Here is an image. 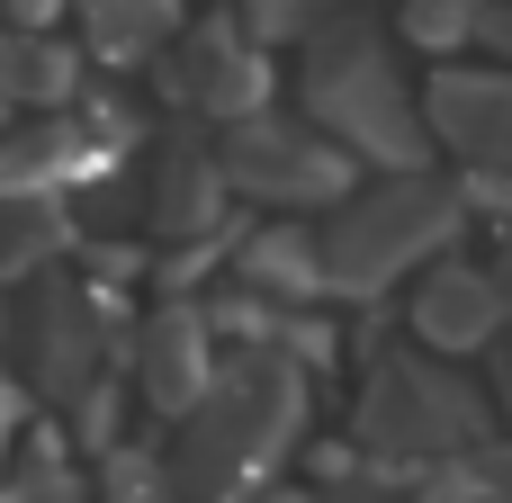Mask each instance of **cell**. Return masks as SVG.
I'll return each instance as SVG.
<instances>
[{
  "mask_svg": "<svg viewBox=\"0 0 512 503\" xmlns=\"http://www.w3.org/2000/svg\"><path fill=\"white\" fill-rule=\"evenodd\" d=\"M306 108L333 126V144H351V153H378V162H396V171H414L423 162V117H414V99H405V81H396V63H387V45L369 36V27H324L315 36V54H306Z\"/></svg>",
  "mask_w": 512,
  "mask_h": 503,
  "instance_id": "obj_1",
  "label": "cell"
},
{
  "mask_svg": "<svg viewBox=\"0 0 512 503\" xmlns=\"http://www.w3.org/2000/svg\"><path fill=\"white\" fill-rule=\"evenodd\" d=\"M450 225H459V198L441 180H423V171H396L387 189H369V198H351L333 216V234H324V288H387L405 261L441 252Z\"/></svg>",
  "mask_w": 512,
  "mask_h": 503,
  "instance_id": "obj_2",
  "label": "cell"
},
{
  "mask_svg": "<svg viewBox=\"0 0 512 503\" xmlns=\"http://www.w3.org/2000/svg\"><path fill=\"white\" fill-rule=\"evenodd\" d=\"M297 423V378L288 369H234L225 387L198 396V486H234L270 459V441H288Z\"/></svg>",
  "mask_w": 512,
  "mask_h": 503,
  "instance_id": "obj_3",
  "label": "cell"
},
{
  "mask_svg": "<svg viewBox=\"0 0 512 503\" xmlns=\"http://www.w3.org/2000/svg\"><path fill=\"white\" fill-rule=\"evenodd\" d=\"M360 432H369V450H387V459H441V450H486L477 441V405L450 387V378H432V369H378V387H369V405H360Z\"/></svg>",
  "mask_w": 512,
  "mask_h": 503,
  "instance_id": "obj_4",
  "label": "cell"
},
{
  "mask_svg": "<svg viewBox=\"0 0 512 503\" xmlns=\"http://www.w3.org/2000/svg\"><path fill=\"white\" fill-rule=\"evenodd\" d=\"M423 126L459 153V171L477 180V198L512 207V72H441Z\"/></svg>",
  "mask_w": 512,
  "mask_h": 503,
  "instance_id": "obj_5",
  "label": "cell"
},
{
  "mask_svg": "<svg viewBox=\"0 0 512 503\" xmlns=\"http://www.w3.org/2000/svg\"><path fill=\"white\" fill-rule=\"evenodd\" d=\"M225 180L261 189V198H333L351 180L342 144L324 135H297V126H270V117H243L234 144H225Z\"/></svg>",
  "mask_w": 512,
  "mask_h": 503,
  "instance_id": "obj_6",
  "label": "cell"
},
{
  "mask_svg": "<svg viewBox=\"0 0 512 503\" xmlns=\"http://www.w3.org/2000/svg\"><path fill=\"white\" fill-rule=\"evenodd\" d=\"M495 324H504V297H495V279L468 270V261H441V270L414 288V333H423L432 351H477V342H495Z\"/></svg>",
  "mask_w": 512,
  "mask_h": 503,
  "instance_id": "obj_7",
  "label": "cell"
},
{
  "mask_svg": "<svg viewBox=\"0 0 512 503\" xmlns=\"http://www.w3.org/2000/svg\"><path fill=\"white\" fill-rule=\"evenodd\" d=\"M180 90L198 99V108H234V117H252L261 108V54H252V36L243 27H198L189 45H180Z\"/></svg>",
  "mask_w": 512,
  "mask_h": 503,
  "instance_id": "obj_8",
  "label": "cell"
},
{
  "mask_svg": "<svg viewBox=\"0 0 512 503\" xmlns=\"http://www.w3.org/2000/svg\"><path fill=\"white\" fill-rule=\"evenodd\" d=\"M153 396L180 405V414L207 396V351H198V324L189 315H162V333H153Z\"/></svg>",
  "mask_w": 512,
  "mask_h": 503,
  "instance_id": "obj_9",
  "label": "cell"
},
{
  "mask_svg": "<svg viewBox=\"0 0 512 503\" xmlns=\"http://www.w3.org/2000/svg\"><path fill=\"white\" fill-rule=\"evenodd\" d=\"M81 18L99 54H144L171 36V0H81Z\"/></svg>",
  "mask_w": 512,
  "mask_h": 503,
  "instance_id": "obj_10",
  "label": "cell"
},
{
  "mask_svg": "<svg viewBox=\"0 0 512 503\" xmlns=\"http://www.w3.org/2000/svg\"><path fill=\"white\" fill-rule=\"evenodd\" d=\"M108 503H171V495H162V477H153L144 459H117V468H108Z\"/></svg>",
  "mask_w": 512,
  "mask_h": 503,
  "instance_id": "obj_11",
  "label": "cell"
},
{
  "mask_svg": "<svg viewBox=\"0 0 512 503\" xmlns=\"http://www.w3.org/2000/svg\"><path fill=\"white\" fill-rule=\"evenodd\" d=\"M486 279H495V297H504V315H512V234L495 243V270H486Z\"/></svg>",
  "mask_w": 512,
  "mask_h": 503,
  "instance_id": "obj_12",
  "label": "cell"
},
{
  "mask_svg": "<svg viewBox=\"0 0 512 503\" xmlns=\"http://www.w3.org/2000/svg\"><path fill=\"white\" fill-rule=\"evenodd\" d=\"M504 405H512V360H504Z\"/></svg>",
  "mask_w": 512,
  "mask_h": 503,
  "instance_id": "obj_13",
  "label": "cell"
},
{
  "mask_svg": "<svg viewBox=\"0 0 512 503\" xmlns=\"http://www.w3.org/2000/svg\"><path fill=\"white\" fill-rule=\"evenodd\" d=\"M0 423H9V405H0Z\"/></svg>",
  "mask_w": 512,
  "mask_h": 503,
  "instance_id": "obj_14",
  "label": "cell"
}]
</instances>
